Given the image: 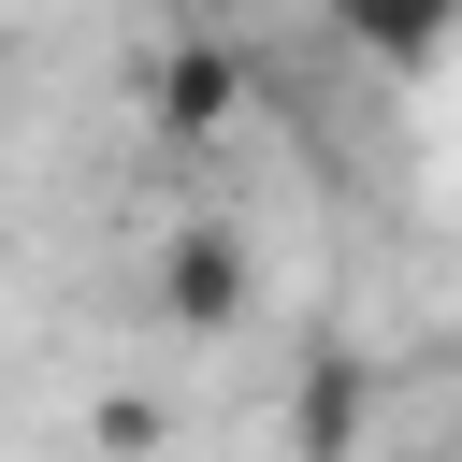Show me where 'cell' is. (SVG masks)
Instances as JSON below:
<instances>
[{
    "instance_id": "cell-1",
    "label": "cell",
    "mask_w": 462,
    "mask_h": 462,
    "mask_svg": "<svg viewBox=\"0 0 462 462\" xmlns=\"http://www.w3.org/2000/svg\"><path fill=\"white\" fill-rule=\"evenodd\" d=\"M159 318L173 332H245L260 318V260H245L231 217H173L159 231Z\"/></svg>"
},
{
    "instance_id": "cell-2",
    "label": "cell",
    "mask_w": 462,
    "mask_h": 462,
    "mask_svg": "<svg viewBox=\"0 0 462 462\" xmlns=\"http://www.w3.org/2000/svg\"><path fill=\"white\" fill-rule=\"evenodd\" d=\"M144 116H159L173 144H217V130L245 116V58H231V29H188V43L144 72Z\"/></svg>"
},
{
    "instance_id": "cell-3",
    "label": "cell",
    "mask_w": 462,
    "mask_h": 462,
    "mask_svg": "<svg viewBox=\"0 0 462 462\" xmlns=\"http://www.w3.org/2000/svg\"><path fill=\"white\" fill-rule=\"evenodd\" d=\"M361 433H375V375L346 346H318L289 375V462H361Z\"/></svg>"
},
{
    "instance_id": "cell-4",
    "label": "cell",
    "mask_w": 462,
    "mask_h": 462,
    "mask_svg": "<svg viewBox=\"0 0 462 462\" xmlns=\"http://www.w3.org/2000/svg\"><path fill=\"white\" fill-rule=\"evenodd\" d=\"M332 29L375 58V72H433L462 43V0H332Z\"/></svg>"
},
{
    "instance_id": "cell-5",
    "label": "cell",
    "mask_w": 462,
    "mask_h": 462,
    "mask_svg": "<svg viewBox=\"0 0 462 462\" xmlns=\"http://www.w3.org/2000/svg\"><path fill=\"white\" fill-rule=\"evenodd\" d=\"M101 448H116V462H144V448H159V404H144V390H116V404H101Z\"/></svg>"
},
{
    "instance_id": "cell-6",
    "label": "cell",
    "mask_w": 462,
    "mask_h": 462,
    "mask_svg": "<svg viewBox=\"0 0 462 462\" xmlns=\"http://www.w3.org/2000/svg\"><path fill=\"white\" fill-rule=\"evenodd\" d=\"M173 14H188V29H245L260 0H173Z\"/></svg>"
},
{
    "instance_id": "cell-7",
    "label": "cell",
    "mask_w": 462,
    "mask_h": 462,
    "mask_svg": "<svg viewBox=\"0 0 462 462\" xmlns=\"http://www.w3.org/2000/svg\"><path fill=\"white\" fill-rule=\"evenodd\" d=\"M361 462H375V448H361ZM390 462H404V448H390Z\"/></svg>"
}]
</instances>
